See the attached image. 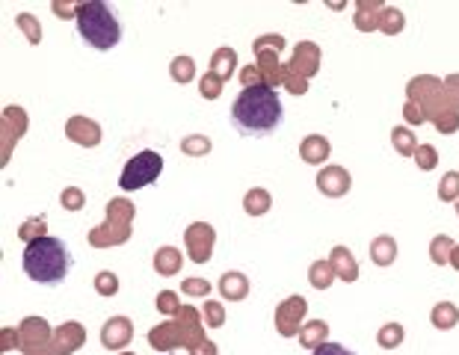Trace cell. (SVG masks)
<instances>
[{"mask_svg":"<svg viewBox=\"0 0 459 355\" xmlns=\"http://www.w3.org/2000/svg\"><path fill=\"white\" fill-rule=\"evenodd\" d=\"M281 118H285V104H281V95L273 86H247L243 92L234 98L231 104V125L234 131L243 136H270L281 127Z\"/></svg>","mask_w":459,"mask_h":355,"instance_id":"cell-1","label":"cell"},{"mask_svg":"<svg viewBox=\"0 0 459 355\" xmlns=\"http://www.w3.org/2000/svg\"><path fill=\"white\" fill-rule=\"evenodd\" d=\"M24 273L36 284H60L72 270V252L60 237H36L24 249Z\"/></svg>","mask_w":459,"mask_h":355,"instance_id":"cell-2","label":"cell"},{"mask_svg":"<svg viewBox=\"0 0 459 355\" xmlns=\"http://www.w3.org/2000/svg\"><path fill=\"white\" fill-rule=\"evenodd\" d=\"M77 33L83 42H90L95 51H110L122 42V24L119 15L104 0H90L77 9Z\"/></svg>","mask_w":459,"mask_h":355,"instance_id":"cell-3","label":"cell"},{"mask_svg":"<svg viewBox=\"0 0 459 355\" xmlns=\"http://www.w3.org/2000/svg\"><path fill=\"white\" fill-rule=\"evenodd\" d=\"M163 172V157L158 152H140L136 157H131L128 166L119 178V186L122 190H143V186L154 184Z\"/></svg>","mask_w":459,"mask_h":355,"instance_id":"cell-4","label":"cell"},{"mask_svg":"<svg viewBox=\"0 0 459 355\" xmlns=\"http://www.w3.org/2000/svg\"><path fill=\"white\" fill-rule=\"evenodd\" d=\"M315 355H356V352H350L347 347H341V343H324V347H317Z\"/></svg>","mask_w":459,"mask_h":355,"instance_id":"cell-5","label":"cell"}]
</instances>
